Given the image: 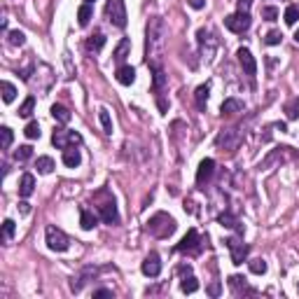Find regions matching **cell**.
<instances>
[{"mask_svg": "<svg viewBox=\"0 0 299 299\" xmlns=\"http://www.w3.org/2000/svg\"><path fill=\"white\" fill-rule=\"evenodd\" d=\"M147 40H145V58L152 70L161 68V54H164V45H166V23L159 17H152L147 21Z\"/></svg>", "mask_w": 299, "mask_h": 299, "instance_id": "1", "label": "cell"}, {"mask_svg": "<svg viewBox=\"0 0 299 299\" xmlns=\"http://www.w3.org/2000/svg\"><path fill=\"white\" fill-rule=\"evenodd\" d=\"M175 220L171 218L168 213H157V215H152L150 218V222H147V234H152L155 238H168V236L175 231Z\"/></svg>", "mask_w": 299, "mask_h": 299, "instance_id": "2", "label": "cell"}, {"mask_svg": "<svg viewBox=\"0 0 299 299\" xmlns=\"http://www.w3.org/2000/svg\"><path fill=\"white\" fill-rule=\"evenodd\" d=\"M45 241H47V248L49 250H54V253H66L70 246V238L66 236V231H61L58 227H54V224H49L45 231Z\"/></svg>", "mask_w": 299, "mask_h": 299, "instance_id": "3", "label": "cell"}, {"mask_svg": "<svg viewBox=\"0 0 299 299\" xmlns=\"http://www.w3.org/2000/svg\"><path fill=\"white\" fill-rule=\"evenodd\" d=\"M105 17L112 26L117 28H124L127 26V5H124V0H108V5H105Z\"/></svg>", "mask_w": 299, "mask_h": 299, "instance_id": "4", "label": "cell"}, {"mask_svg": "<svg viewBox=\"0 0 299 299\" xmlns=\"http://www.w3.org/2000/svg\"><path fill=\"white\" fill-rule=\"evenodd\" d=\"M201 236H199V231L196 229H190L187 234L183 236V241L175 246V250L178 253H187V255H199L201 253Z\"/></svg>", "mask_w": 299, "mask_h": 299, "instance_id": "5", "label": "cell"}, {"mask_svg": "<svg viewBox=\"0 0 299 299\" xmlns=\"http://www.w3.org/2000/svg\"><path fill=\"white\" fill-rule=\"evenodd\" d=\"M227 248H229L231 262H234V264H243V262L248 259V253H250V248L243 243L241 236H231V238H227Z\"/></svg>", "mask_w": 299, "mask_h": 299, "instance_id": "6", "label": "cell"}, {"mask_svg": "<svg viewBox=\"0 0 299 299\" xmlns=\"http://www.w3.org/2000/svg\"><path fill=\"white\" fill-rule=\"evenodd\" d=\"M52 143L56 145L58 150H66V147H70V145H80L82 136L75 131H68V129H56L52 136Z\"/></svg>", "mask_w": 299, "mask_h": 299, "instance_id": "7", "label": "cell"}, {"mask_svg": "<svg viewBox=\"0 0 299 299\" xmlns=\"http://www.w3.org/2000/svg\"><path fill=\"white\" fill-rule=\"evenodd\" d=\"M250 14H243V12H236V14H229V17H224V26L231 31V33H246L250 28Z\"/></svg>", "mask_w": 299, "mask_h": 299, "instance_id": "8", "label": "cell"}, {"mask_svg": "<svg viewBox=\"0 0 299 299\" xmlns=\"http://www.w3.org/2000/svg\"><path fill=\"white\" fill-rule=\"evenodd\" d=\"M241 143V133L236 129H227V131H220V136L215 138V145L220 150H236V145Z\"/></svg>", "mask_w": 299, "mask_h": 299, "instance_id": "9", "label": "cell"}, {"mask_svg": "<svg viewBox=\"0 0 299 299\" xmlns=\"http://www.w3.org/2000/svg\"><path fill=\"white\" fill-rule=\"evenodd\" d=\"M236 56H238V64H241V68H243V73H246V75H250V77H253V75L257 73V61H255V56L250 54V49L238 47Z\"/></svg>", "mask_w": 299, "mask_h": 299, "instance_id": "10", "label": "cell"}, {"mask_svg": "<svg viewBox=\"0 0 299 299\" xmlns=\"http://www.w3.org/2000/svg\"><path fill=\"white\" fill-rule=\"evenodd\" d=\"M140 271H143L147 278H157L161 274V259L157 253H150L147 257L143 259V264H140Z\"/></svg>", "mask_w": 299, "mask_h": 299, "instance_id": "11", "label": "cell"}, {"mask_svg": "<svg viewBox=\"0 0 299 299\" xmlns=\"http://www.w3.org/2000/svg\"><path fill=\"white\" fill-rule=\"evenodd\" d=\"M98 215L105 224H117L119 222V213H117L115 201H105L103 206H98Z\"/></svg>", "mask_w": 299, "mask_h": 299, "instance_id": "12", "label": "cell"}, {"mask_svg": "<svg viewBox=\"0 0 299 299\" xmlns=\"http://www.w3.org/2000/svg\"><path fill=\"white\" fill-rule=\"evenodd\" d=\"M213 173H215V161L213 159H203L201 164H199V168H196V183L206 185L208 180L213 178Z\"/></svg>", "mask_w": 299, "mask_h": 299, "instance_id": "13", "label": "cell"}, {"mask_svg": "<svg viewBox=\"0 0 299 299\" xmlns=\"http://www.w3.org/2000/svg\"><path fill=\"white\" fill-rule=\"evenodd\" d=\"M96 274H98V269H94V266H86V269L82 271L80 276L73 278V283H70V290H73V292H80V290L84 288L86 283H89V278L96 276Z\"/></svg>", "mask_w": 299, "mask_h": 299, "instance_id": "14", "label": "cell"}, {"mask_svg": "<svg viewBox=\"0 0 299 299\" xmlns=\"http://www.w3.org/2000/svg\"><path fill=\"white\" fill-rule=\"evenodd\" d=\"M129 52H131V40H129V38H122L119 45H117V47H115V52H112V58H115L119 66H124V61H127Z\"/></svg>", "mask_w": 299, "mask_h": 299, "instance_id": "15", "label": "cell"}, {"mask_svg": "<svg viewBox=\"0 0 299 299\" xmlns=\"http://www.w3.org/2000/svg\"><path fill=\"white\" fill-rule=\"evenodd\" d=\"M115 77H117L119 84L129 86V84H133V80H136V68H133V66H119L117 73H115Z\"/></svg>", "mask_w": 299, "mask_h": 299, "instance_id": "16", "label": "cell"}, {"mask_svg": "<svg viewBox=\"0 0 299 299\" xmlns=\"http://www.w3.org/2000/svg\"><path fill=\"white\" fill-rule=\"evenodd\" d=\"M98 218H101V215L92 213L89 208H84V206L80 208V227H82V229H84V231L94 229V227H96V222H98Z\"/></svg>", "mask_w": 299, "mask_h": 299, "instance_id": "17", "label": "cell"}, {"mask_svg": "<svg viewBox=\"0 0 299 299\" xmlns=\"http://www.w3.org/2000/svg\"><path fill=\"white\" fill-rule=\"evenodd\" d=\"M33 192H35V178L31 173H23L21 183H19V196H21V199H28Z\"/></svg>", "mask_w": 299, "mask_h": 299, "instance_id": "18", "label": "cell"}, {"mask_svg": "<svg viewBox=\"0 0 299 299\" xmlns=\"http://www.w3.org/2000/svg\"><path fill=\"white\" fill-rule=\"evenodd\" d=\"M80 161H82V155H80V150L75 147V145H70V147L64 150V164L68 168H77L80 166Z\"/></svg>", "mask_w": 299, "mask_h": 299, "instance_id": "19", "label": "cell"}, {"mask_svg": "<svg viewBox=\"0 0 299 299\" xmlns=\"http://www.w3.org/2000/svg\"><path fill=\"white\" fill-rule=\"evenodd\" d=\"M243 108H246L243 101H238V98H227L222 103V108H220V112H222V115H236V112H243Z\"/></svg>", "mask_w": 299, "mask_h": 299, "instance_id": "20", "label": "cell"}, {"mask_svg": "<svg viewBox=\"0 0 299 299\" xmlns=\"http://www.w3.org/2000/svg\"><path fill=\"white\" fill-rule=\"evenodd\" d=\"M166 82H168V77H166V73H164V70H161V68L152 70V86H155V94H157V96H161V92H164Z\"/></svg>", "mask_w": 299, "mask_h": 299, "instance_id": "21", "label": "cell"}, {"mask_svg": "<svg viewBox=\"0 0 299 299\" xmlns=\"http://www.w3.org/2000/svg\"><path fill=\"white\" fill-rule=\"evenodd\" d=\"M218 222L222 224V227H229V229L241 231V222H238V218H236V215H231L229 211H224L222 215H218Z\"/></svg>", "mask_w": 299, "mask_h": 299, "instance_id": "22", "label": "cell"}, {"mask_svg": "<svg viewBox=\"0 0 299 299\" xmlns=\"http://www.w3.org/2000/svg\"><path fill=\"white\" fill-rule=\"evenodd\" d=\"M52 117H54L56 122H61V124H68V122H70L68 108H66V105H61V103H54V105H52Z\"/></svg>", "mask_w": 299, "mask_h": 299, "instance_id": "23", "label": "cell"}, {"mask_svg": "<svg viewBox=\"0 0 299 299\" xmlns=\"http://www.w3.org/2000/svg\"><path fill=\"white\" fill-rule=\"evenodd\" d=\"M92 17H94L92 5H89V3H84V5H82L80 10H77V23H80V26H89Z\"/></svg>", "mask_w": 299, "mask_h": 299, "instance_id": "24", "label": "cell"}, {"mask_svg": "<svg viewBox=\"0 0 299 299\" xmlns=\"http://www.w3.org/2000/svg\"><path fill=\"white\" fill-rule=\"evenodd\" d=\"M0 89H3V101H5V103H12V101L17 98V86L12 84V82L3 80L0 82Z\"/></svg>", "mask_w": 299, "mask_h": 299, "instance_id": "25", "label": "cell"}, {"mask_svg": "<svg viewBox=\"0 0 299 299\" xmlns=\"http://www.w3.org/2000/svg\"><path fill=\"white\" fill-rule=\"evenodd\" d=\"M35 168H38V173L47 175V173L54 171V159H52V157H38V161H35Z\"/></svg>", "mask_w": 299, "mask_h": 299, "instance_id": "26", "label": "cell"}, {"mask_svg": "<svg viewBox=\"0 0 299 299\" xmlns=\"http://www.w3.org/2000/svg\"><path fill=\"white\" fill-rule=\"evenodd\" d=\"M180 290H183L185 294H192V292H196L199 290V281H196L192 274H187V276L183 278V283H180Z\"/></svg>", "mask_w": 299, "mask_h": 299, "instance_id": "27", "label": "cell"}, {"mask_svg": "<svg viewBox=\"0 0 299 299\" xmlns=\"http://www.w3.org/2000/svg\"><path fill=\"white\" fill-rule=\"evenodd\" d=\"M98 119H101L103 133H105V136H110V133H112V119H110L108 108H101V110H98Z\"/></svg>", "mask_w": 299, "mask_h": 299, "instance_id": "28", "label": "cell"}, {"mask_svg": "<svg viewBox=\"0 0 299 299\" xmlns=\"http://www.w3.org/2000/svg\"><path fill=\"white\" fill-rule=\"evenodd\" d=\"M103 45H105V35L103 33H96V35H92V38L86 40V49H89V52H98V49H103Z\"/></svg>", "mask_w": 299, "mask_h": 299, "instance_id": "29", "label": "cell"}, {"mask_svg": "<svg viewBox=\"0 0 299 299\" xmlns=\"http://www.w3.org/2000/svg\"><path fill=\"white\" fill-rule=\"evenodd\" d=\"M208 92H211V89H208V84H201L199 86V89H196V108L199 110H206V103H208Z\"/></svg>", "mask_w": 299, "mask_h": 299, "instance_id": "30", "label": "cell"}, {"mask_svg": "<svg viewBox=\"0 0 299 299\" xmlns=\"http://www.w3.org/2000/svg\"><path fill=\"white\" fill-rule=\"evenodd\" d=\"M33 110H35V96H28L21 105H19V117H31L33 115Z\"/></svg>", "mask_w": 299, "mask_h": 299, "instance_id": "31", "label": "cell"}, {"mask_svg": "<svg viewBox=\"0 0 299 299\" xmlns=\"http://www.w3.org/2000/svg\"><path fill=\"white\" fill-rule=\"evenodd\" d=\"M23 133H26V138H31V140L40 138V136H42L40 124H38V122H28V124H26V129H23Z\"/></svg>", "mask_w": 299, "mask_h": 299, "instance_id": "32", "label": "cell"}, {"mask_svg": "<svg viewBox=\"0 0 299 299\" xmlns=\"http://www.w3.org/2000/svg\"><path fill=\"white\" fill-rule=\"evenodd\" d=\"M7 42L14 47H21L23 42H26V35H23V31H10V33H7Z\"/></svg>", "mask_w": 299, "mask_h": 299, "instance_id": "33", "label": "cell"}, {"mask_svg": "<svg viewBox=\"0 0 299 299\" xmlns=\"http://www.w3.org/2000/svg\"><path fill=\"white\" fill-rule=\"evenodd\" d=\"M248 266H250V271H253L255 276L266 274V262H264V259H250V262H248Z\"/></svg>", "mask_w": 299, "mask_h": 299, "instance_id": "34", "label": "cell"}, {"mask_svg": "<svg viewBox=\"0 0 299 299\" xmlns=\"http://www.w3.org/2000/svg\"><path fill=\"white\" fill-rule=\"evenodd\" d=\"M297 21H299V7L290 5L288 10H285V23H288V26H294Z\"/></svg>", "mask_w": 299, "mask_h": 299, "instance_id": "35", "label": "cell"}, {"mask_svg": "<svg viewBox=\"0 0 299 299\" xmlns=\"http://www.w3.org/2000/svg\"><path fill=\"white\" fill-rule=\"evenodd\" d=\"M33 157V147L31 145H21V147L14 152V159L17 161H26V159H31Z\"/></svg>", "mask_w": 299, "mask_h": 299, "instance_id": "36", "label": "cell"}, {"mask_svg": "<svg viewBox=\"0 0 299 299\" xmlns=\"http://www.w3.org/2000/svg\"><path fill=\"white\" fill-rule=\"evenodd\" d=\"M285 112H288V119H297L299 117V98H292V101L285 105Z\"/></svg>", "mask_w": 299, "mask_h": 299, "instance_id": "37", "label": "cell"}, {"mask_svg": "<svg viewBox=\"0 0 299 299\" xmlns=\"http://www.w3.org/2000/svg\"><path fill=\"white\" fill-rule=\"evenodd\" d=\"M281 40H283L281 31H269V33H266V38H264V45L274 47V45H281Z\"/></svg>", "mask_w": 299, "mask_h": 299, "instance_id": "38", "label": "cell"}, {"mask_svg": "<svg viewBox=\"0 0 299 299\" xmlns=\"http://www.w3.org/2000/svg\"><path fill=\"white\" fill-rule=\"evenodd\" d=\"M0 136H3V143H0V147L7 150V147L12 145V138H14V133H12L10 127H3V129H0Z\"/></svg>", "mask_w": 299, "mask_h": 299, "instance_id": "39", "label": "cell"}, {"mask_svg": "<svg viewBox=\"0 0 299 299\" xmlns=\"http://www.w3.org/2000/svg\"><path fill=\"white\" fill-rule=\"evenodd\" d=\"M14 231H17L14 220H5V222H3V236H5V241H10L12 236H14Z\"/></svg>", "mask_w": 299, "mask_h": 299, "instance_id": "40", "label": "cell"}, {"mask_svg": "<svg viewBox=\"0 0 299 299\" xmlns=\"http://www.w3.org/2000/svg\"><path fill=\"white\" fill-rule=\"evenodd\" d=\"M262 17H264L266 21H276V19H278V10H276V7H264V10H262Z\"/></svg>", "mask_w": 299, "mask_h": 299, "instance_id": "41", "label": "cell"}, {"mask_svg": "<svg viewBox=\"0 0 299 299\" xmlns=\"http://www.w3.org/2000/svg\"><path fill=\"white\" fill-rule=\"evenodd\" d=\"M250 5H253V0H236V10L243 14H250Z\"/></svg>", "mask_w": 299, "mask_h": 299, "instance_id": "42", "label": "cell"}, {"mask_svg": "<svg viewBox=\"0 0 299 299\" xmlns=\"http://www.w3.org/2000/svg\"><path fill=\"white\" fill-rule=\"evenodd\" d=\"M208 294H211V297H218V294H220V283L218 281L208 285Z\"/></svg>", "mask_w": 299, "mask_h": 299, "instance_id": "43", "label": "cell"}, {"mask_svg": "<svg viewBox=\"0 0 299 299\" xmlns=\"http://www.w3.org/2000/svg\"><path fill=\"white\" fill-rule=\"evenodd\" d=\"M203 5H206V0H190V7H194V10H201Z\"/></svg>", "mask_w": 299, "mask_h": 299, "instance_id": "44", "label": "cell"}, {"mask_svg": "<svg viewBox=\"0 0 299 299\" xmlns=\"http://www.w3.org/2000/svg\"><path fill=\"white\" fill-rule=\"evenodd\" d=\"M94 297H112V290H96Z\"/></svg>", "mask_w": 299, "mask_h": 299, "instance_id": "45", "label": "cell"}, {"mask_svg": "<svg viewBox=\"0 0 299 299\" xmlns=\"http://www.w3.org/2000/svg\"><path fill=\"white\" fill-rule=\"evenodd\" d=\"M19 208H21V213H23V215H28V211H31V208H28V203H26V201H21V203H19Z\"/></svg>", "mask_w": 299, "mask_h": 299, "instance_id": "46", "label": "cell"}, {"mask_svg": "<svg viewBox=\"0 0 299 299\" xmlns=\"http://www.w3.org/2000/svg\"><path fill=\"white\" fill-rule=\"evenodd\" d=\"M294 40H297V42H299V31H297V33H294Z\"/></svg>", "mask_w": 299, "mask_h": 299, "instance_id": "47", "label": "cell"}, {"mask_svg": "<svg viewBox=\"0 0 299 299\" xmlns=\"http://www.w3.org/2000/svg\"><path fill=\"white\" fill-rule=\"evenodd\" d=\"M84 3H89V5H92V3H96V0H84Z\"/></svg>", "mask_w": 299, "mask_h": 299, "instance_id": "48", "label": "cell"}, {"mask_svg": "<svg viewBox=\"0 0 299 299\" xmlns=\"http://www.w3.org/2000/svg\"><path fill=\"white\" fill-rule=\"evenodd\" d=\"M297 288H299V283H297Z\"/></svg>", "mask_w": 299, "mask_h": 299, "instance_id": "49", "label": "cell"}]
</instances>
